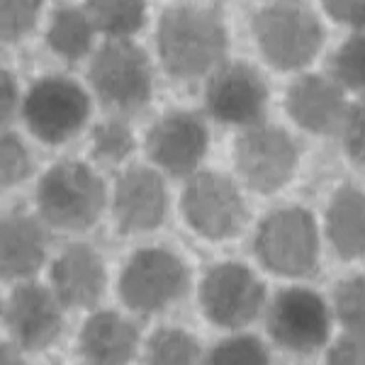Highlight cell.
Listing matches in <instances>:
<instances>
[{
    "label": "cell",
    "mask_w": 365,
    "mask_h": 365,
    "mask_svg": "<svg viewBox=\"0 0 365 365\" xmlns=\"http://www.w3.org/2000/svg\"><path fill=\"white\" fill-rule=\"evenodd\" d=\"M166 215V190L156 170L132 168L117 182L115 217L122 234L156 229Z\"/></svg>",
    "instance_id": "cell-15"
},
{
    "label": "cell",
    "mask_w": 365,
    "mask_h": 365,
    "mask_svg": "<svg viewBox=\"0 0 365 365\" xmlns=\"http://www.w3.org/2000/svg\"><path fill=\"white\" fill-rule=\"evenodd\" d=\"M93 22L81 8H58L49 27V46L63 58H81L91 51Z\"/></svg>",
    "instance_id": "cell-21"
},
{
    "label": "cell",
    "mask_w": 365,
    "mask_h": 365,
    "mask_svg": "<svg viewBox=\"0 0 365 365\" xmlns=\"http://www.w3.org/2000/svg\"><path fill=\"white\" fill-rule=\"evenodd\" d=\"M341 132H344V146L349 156L365 166V100H358L353 108H349Z\"/></svg>",
    "instance_id": "cell-30"
},
{
    "label": "cell",
    "mask_w": 365,
    "mask_h": 365,
    "mask_svg": "<svg viewBox=\"0 0 365 365\" xmlns=\"http://www.w3.org/2000/svg\"><path fill=\"white\" fill-rule=\"evenodd\" d=\"M37 207L51 227L83 232L105 207V185L86 163H56L39 180Z\"/></svg>",
    "instance_id": "cell-2"
},
{
    "label": "cell",
    "mask_w": 365,
    "mask_h": 365,
    "mask_svg": "<svg viewBox=\"0 0 365 365\" xmlns=\"http://www.w3.org/2000/svg\"><path fill=\"white\" fill-rule=\"evenodd\" d=\"M3 185H15V182L25 180L32 170V161H29L27 149L22 146V141L13 137V134H3Z\"/></svg>",
    "instance_id": "cell-29"
},
{
    "label": "cell",
    "mask_w": 365,
    "mask_h": 365,
    "mask_svg": "<svg viewBox=\"0 0 365 365\" xmlns=\"http://www.w3.org/2000/svg\"><path fill=\"white\" fill-rule=\"evenodd\" d=\"M187 290V268L166 249H141L122 270V299L137 312H158Z\"/></svg>",
    "instance_id": "cell-6"
},
{
    "label": "cell",
    "mask_w": 365,
    "mask_h": 365,
    "mask_svg": "<svg viewBox=\"0 0 365 365\" xmlns=\"http://www.w3.org/2000/svg\"><path fill=\"white\" fill-rule=\"evenodd\" d=\"M227 29L220 13L178 5L163 13L158 25V54L175 78H200L222 61Z\"/></svg>",
    "instance_id": "cell-1"
},
{
    "label": "cell",
    "mask_w": 365,
    "mask_h": 365,
    "mask_svg": "<svg viewBox=\"0 0 365 365\" xmlns=\"http://www.w3.org/2000/svg\"><path fill=\"white\" fill-rule=\"evenodd\" d=\"M268 331L275 344L297 353L322 349L329 339V309L304 287L280 290L268 307Z\"/></svg>",
    "instance_id": "cell-10"
},
{
    "label": "cell",
    "mask_w": 365,
    "mask_h": 365,
    "mask_svg": "<svg viewBox=\"0 0 365 365\" xmlns=\"http://www.w3.org/2000/svg\"><path fill=\"white\" fill-rule=\"evenodd\" d=\"M83 10L91 17L93 27L113 39H125L144 25V3L137 0H93L86 3Z\"/></svg>",
    "instance_id": "cell-22"
},
{
    "label": "cell",
    "mask_w": 365,
    "mask_h": 365,
    "mask_svg": "<svg viewBox=\"0 0 365 365\" xmlns=\"http://www.w3.org/2000/svg\"><path fill=\"white\" fill-rule=\"evenodd\" d=\"M29 129L46 144H61L78 134L91 113V100L78 83L68 78H42L25 98Z\"/></svg>",
    "instance_id": "cell-7"
},
{
    "label": "cell",
    "mask_w": 365,
    "mask_h": 365,
    "mask_svg": "<svg viewBox=\"0 0 365 365\" xmlns=\"http://www.w3.org/2000/svg\"><path fill=\"white\" fill-rule=\"evenodd\" d=\"M15 108H17V86L13 76L8 71H3V76H0V113H3V125H8Z\"/></svg>",
    "instance_id": "cell-33"
},
{
    "label": "cell",
    "mask_w": 365,
    "mask_h": 365,
    "mask_svg": "<svg viewBox=\"0 0 365 365\" xmlns=\"http://www.w3.org/2000/svg\"><path fill=\"white\" fill-rule=\"evenodd\" d=\"M334 302H336L339 319L346 324V329L351 334L365 336V275L341 282Z\"/></svg>",
    "instance_id": "cell-26"
},
{
    "label": "cell",
    "mask_w": 365,
    "mask_h": 365,
    "mask_svg": "<svg viewBox=\"0 0 365 365\" xmlns=\"http://www.w3.org/2000/svg\"><path fill=\"white\" fill-rule=\"evenodd\" d=\"M5 324L20 346L29 351L46 349L63 327L58 297L37 282H25L5 302Z\"/></svg>",
    "instance_id": "cell-14"
},
{
    "label": "cell",
    "mask_w": 365,
    "mask_h": 365,
    "mask_svg": "<svg viewBox=\"0 0 365 365\" xmlns=\"http://www.w3.org/2000/svg\"><path fill=\"white\" fill-rule=\"evenodd\" d=\"M46 253V234L39 222L22 212L3 220V278H27L37 273Z\"/></svg>",
    "instance_id": "cell-19"
},
{
    "label": "cell",
    "mask_w": 365,
    "mask_h": 365,
    "mask_svg": "<svg viewBox=\"0 0 365 365\" xmlns=\"http://www.w3.org/2000/svg\"><path fill=\"white\" fill-rule=\"evenodd\" d=\"M91 83L105 108L137 113L151 98V63L134 42L110 39L93 58Z\"/></svg>",
    "instance_id": "cell-4"
},
{
    "label": "cell",
    "mask_w": 365,
    "mask_h": 365,
    "mask_svg": "<svg viewBox=\"0 0 365 365\" xmlns=\"http://www.w3.org/2000/svg\"><path fill=\"white\" fill-rule=\"evenodd\" d=\"M146 365H200V344L180 329H161L149 341Z\"/></svg>",
    "instance_id": "cell-23"
},
{
    "label": "cell",
    "mask_w": 365,
    "mask_h": 365,
    "mask_svg": "<svg viewBox=\"0 0 365 365\" xmlns=\"http://www.w3.org/2000/svg\"><path fill=\"white\" fill-rule=\"evenodd\" d=\"M297 146L280 127H251L237 141V168L253 190L275 192L292 178Z\"/></svg>",
    "instance_id": "cell-11"
},
{
    "label": "cell",
    "mask_w": 365,
    "mask_h": 365,
    "mask_svg": "<svg viewBox=\"0 0 365 365\" xmlns=\"http://www.w3.org/2000/svg\"><path fill=\"white\" fill-rule=\"evenodd\" d=\"M139 344V329L115 312H100L81 331V353L88 365H127Z\"/></svg>",
    "instance_id": "cell-18"
},
{
    "label": "cell",
    "mask_w": 365,
    "mask_h": 365,
    "mask_svg": "<svg viewBox=\"0 0 365 365\" xmlns=\"http://www.w3.org/2000/svg\"><path fill=\"white\" fill-rule=\"evenodd\" d=\"M285 108L299 127L314 134H331L344 127L349 105L339 86L322 76H302L290 86Z\"/></svg>",
    "instance_id": "cell-16"
},
{
    "label": "cell",
    "mask_w": 365,
    "mask_h": 365,
    "mask_svg": "<svg viewBox=\"0 0 365 365\" xmlns=\"http://www.w3.org/2000/svg\"><path fill=\"white\" fill-rule=\"evenodd\" d=\"M253 32L263 56L275 68L307 66L322 46V25L302 3H273L253 17Z\"/></svg>",
    "instance_id": "cell-3"
},
{
    "label": "cell",
    "mask_w": 365,
    "mask_h": 365,
    "mask_svg": "<svg viewBox=\"0 0 365 365\" xmlns=\"http://www.w3.org/2000/svg\"><path fill=\"white\" fill-rule=\"evenodd\" d=\"M329 365H365V336L349 334L341 336L329 351Z\"/></svg>",
    "instance_id": "cell-31"
},
{
    "label": "cell",
    "mask_w": 365,
    "mask_h": 365,
    "mask_svg": "<svg viewBox=\"0 0 365 365\" xmlns=\"http://www.w3.org/2000/svg\"><path fill=\"white\" fill-rule=\"evenodd\" d=\"M93 149H96L100 158L117 163L134 149V137L122 122H105V125L96 127V132H93Z\"/></svg>",
    "instance_id": "cell-27"
},
{
    "label": "cell",
    "mask_w": 365,
    "mask_h": 365,
    "mask_svg": "<svg viewBox=\"0 0 365 365\" xmlns=\"http://www.w3.org/2000/svg\"><path fill=\"white\" fill-rule=\"evenodd\" d=\"M331 73L346 88L365 91V32L353 34L339 46L331 58Z\"/></svg>",
    "instance_id": "cell-24"
},
{
    "label": "cell",
    "mask_w": 365,
    "mask_h": 365,
    "mask_svg": "<svg viewBox=\"0 0 365 365\" xmlns=\"http://www.w3.org/2000/svg\"><path fill=\"white\" fill-rule=\"evenodd\" d=\"M324 10L336 22L351 27H365V0H327Z\"/></svg>",
    "instance_id": "cell-32"
},
{
    "label": "cell",
    "mask_w": 365,
    "mask_h": 365,
    "mask_svg": "<svg viewBox=\"0 0 365 365\" xmlns=\"http://www.w3.org/2000/svg\"><path fill=\"white\" fill-rule=\"evenodd\" d=\"M200 304L217 327L239 329L253 322L266 304V287L239 263H222L205 275L200 285Z\"/></svg>",
    "instance_id": "cell-8"
},
{
    "label": "cell",
    "mask_w": 365,
    "mask_h": 365,
    "mask_svg": "<svg viewBox=\"0 0 365 365\" xmlns=\"http://www.w3.org/2000/svg\"><path fill=\"white\" fill-rule=\"evenodd\" d=\"M42 8L39 0H5L3 3V39H20L37 25V13Z\"/></svg>",
    "instance_id": "cell-28"
},
{
    "label": "cell",
    "mask_w": 365,
    "mask_h": 365,
    "mask_svg": "<svg viewBox=\"0 0 365 365\" xmlns=\"http://www.w3.org/2000/svg\"><path fill=\"white\" fill-rule=\"evenodd\" d=\"M327 232L341 258L351 261L365 256V195L358 187L344 185L331 197Z\"/></svg>",
    "instance_id": "cell-20"
},
{
    "label": "cell",
    "mask_w": 365,
    "mask_h": 365,
    "mask_svg": "<svg viewBox=\"0 0 365 365\" xmlns=\"http://www.w3.org/2000/svg\"><path fill=\"white\" fill-rule=\"evenodd\" d=\"M182 215L187 225L207 239H229L246 222L244 200L237 185L222 173H197L182 192Z\"/></svg>",
    "instance_id": "cell-9"
},
{
    "label": "cell",
    "mask_w": 365,
    "mask_h": 365,
    "mask_svg": "<svg viewBox=\"0 0 365 365\" xmlns=\"http://www.w3.org/2000/svg\"><path fill=\"white\" fill-rule=\"evenodd\" d=\"M256 253L278 275H312L319 261V234L314 217L302 207L278 210L258 229Z\"/></svg>",
    "instance_id": "cell-5"
},
{
    "label": "cell",
    "mask_w": 365,
    "mask_h": 365,
    "mask_svg": "<svg viewBox=\"0 0 365 365\" xmlns=\"http://www.w3.org/2000/svg\"><path fill=\"white\" fill-rule=\"evenodd\" d=\"M0 363H3V365H25V361H22V356L17 353L15 346H10V344H3V353H0Z\"/></svg>",
    "instance_id": "cell-34"
},
{
    "label": "cell",
    "mask_w": 365,
    "mask_h": 365,
    "mask_svg": "<svg viewBox=\"0 0 365 365\" xmlns=\"http://www.w3.org/2000/svg\"><path fill=\"white\" fill-rule=\"evenodd\" d=\"M268 103V86L249 63H229L210 78L205 105L225 125H256Z\"/></svg>",
    "instance_id": "cell-12"
},
{
    "label": "cell",
    "mask_w": 365,
    "mask_h": 365,
    "mask_svg": "<svg viewBox=\"0 0 365 365\" xmlns=\"http://www.w3.org/2000/svg\"><path fill=\"white\" fill-rule=\"evenodd\" d=\"M51 282L66 307H93L105 290V266L91 246L73 244L56 258Z\"/></svg>",
    "instance_id": "cell-17"
},
{
    "label": "cell",
    "mask_w": 365,
    "mask_h": 365,
    "mask_svg": "<svg viewBox=\"0 0 365 365\" xmlns=\"http://www.w3.org/2000/svg\"><path fill=\"white\" fill-rule=\"evenodd\" d=\"M207 151V129L192 113L163 115L146 137V154L170 175L192 173Z\"/></svg>",
    "instance_id": "cell-13"
},
{
    "label": "cell",
    "mask_w": 365,
    "mask_h": 365,
    "mask_svg": "<svg viewBox=\"0 0 365 365\" xmlns=\"http://www.w3.org/2000/svg\"><path fill=\"white\" fill-rule=\"evenodd\" d=\"M207 365H270V358L256 336H234L210 353Z\"/></svg>",
    "instance_id": "cell-25"
}]
</instances>
